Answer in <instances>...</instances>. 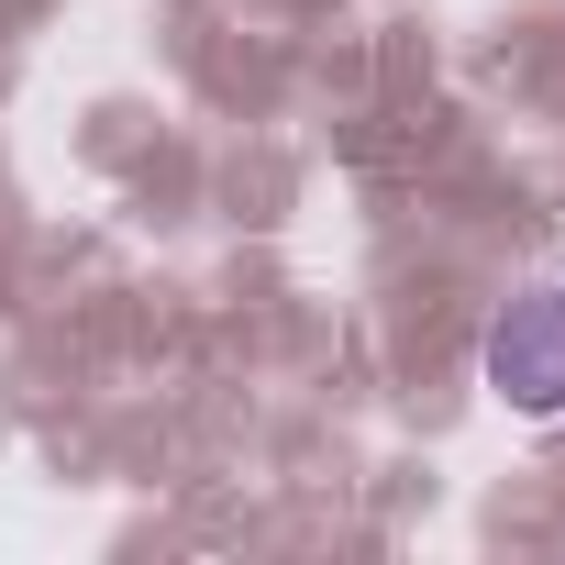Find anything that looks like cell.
I'll return each mask as SVG.
<instances>
[{"mask_svg": "<svg viewBox=\"0 0 565 565\" xmlns=\"http://www.w3.org/2000/svg\"><path fill=\"white\" fill-rule=\"evenodd\" d=\"M488 388H499L521 422H554V411H565V289H521V300L488 322Z\"/></svg>", "mask_w": 565, "mask_h": 565, "instance_id": "1", "label": "cell"}]
</instances>
